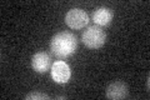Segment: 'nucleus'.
Listing matches in <instances>:
<instances>
[{
  "label": "nucleus",
  "mask_w": 150,
  "mask_h": 100,
  "mask_svg": "<svg viewBox=\"0 0 150 100\" xmlns=\"http://www.w3.org/2000/svg\"><path fill=\"white\" fill-rule=\"evenodd\" d=\"M51 65H53V60H51V56L49 54L40 51V53L33 55L31 66L38 73H46L48 70L51 69Z\"/></svg>",
  "instance_id": "39448f33"
},
{
  "label": "nucleus",
  "mask_w": 150,
  "mask_h": 100,
  "mask_svg": "<svg viewBox=\"0 0 150 100\" xmlns=\"http://www.w3.org/2000/svg\"><path fill=\"white\" fill-rule=\"evenodd\" d=\"M112 16H114L112 10L106 6L98 8L93 13V20L95 23V25H98V26H105L108 24H110V21L112 20Z\"/></svg>",
  "instance_id": "0eeeda50"
},
{
  "label": "nucleus",
  "mask_w": 150,
  "mask_h": 100,
  "mask_svg": "<svg viewBox=\"0 0 150 100\" xmlns=\"http://www.w3.org/2000/svg\"><path fill=\"white\" fill-rule=\"evenodd\" d=\"M50 71H51V78L54 79V82L59 83V84L68 83L70 79V75H71L69 65L62 60L55 61V63L51 65Z\"/></svg>",
  "instance_id": "20e7f679"
},
{
  "label": "nucleus",
  "mask_w": 150,
  "mask_h": 100,
  "mask_svg": "<svg viewBox=\"0 0 150 100\" xmlns=\"http://www.w3.org/2000/svg\"><path fill=\"white\" fill-rule=\"evenodd\" d=\"M81 41L90 49H99L106 41L105 31L98 25L88 26L81 35Z\"/></svg>",
  "instance_id": "f03ea898"
},
{
  "label": "nucleus",
  "mask_w": 150,
  "mask_h": 100,
  "mask_svg": "<svg viewBox=\"0 0 150 100\" xmlns=\"http://www.w3.org/2000/svg\"><path fill=\"white\" fill-rule=\"evenodd\" d=\"M78 49V39L69 31L55 34L50 40V50L56 58L64 59L74 54Z\"/></svg>",
  "instance_id": "f257e3e1"
},
{
  "label": "nucleus",
  "mask_w": 150,
  "mask_h": 100,
  "mask_svg": "<svg viewBox=\"0 0 150 100\" xmlns=\"http://www.w3.org/2000/svg\"><path fill=\"white\" fill-rule=\"evenodd\" d=\"M129 95V87L123 82H115L106 88V98L108 99H125Z\"/></svg>",
  "instance_id": "423d86ee"
},
{
  "label": "nucleus",
  "mask_w": 150,
  "mask_h": 100,
  "mask_svg": "<svg viewBox=\"0 0 150 100\" xmlns=\"http://www.w3.org/2000/svg\"><path fill=\"white\" fill-rule=\"evenodd\" d=\"M65 23L71 29H83V28H85V25H88L89 16L85 13V10L79 8H74V9H70L67 13Z\"/></svg>",
  "instance_id": "7ed1b4c3"
},
{
  "label": "nucleus",
  "mask_w": 150,
  "mask_h": 100,
  "mask_svg": "<svg viewBox=\"0 0 150 100\" xmlns=\"http://www.w3.org/2000/svg\"><path fill=\"white\" fill-rule=\"evenodd\" d=\"M25 99L26 100H31V99H35V100H38V99H50V96L48 94H44V93H30V94H28L26 96H25Z\"/></svg>",
  "instance_id": "6e6552de"
}]
</instances>
